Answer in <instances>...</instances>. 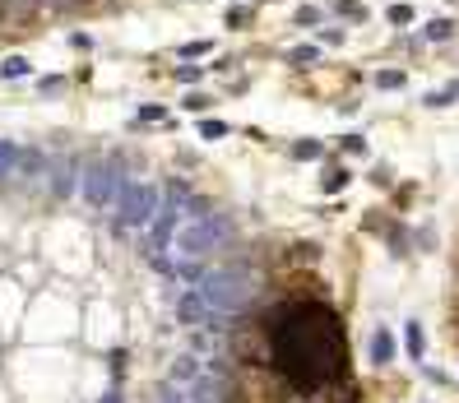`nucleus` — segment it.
I'll use <instances>...</instances> for the list:
<instances>
[{
	"label": "nucleus",
	"mask_w": 459,
	"mask_h": 403,
	"mask_svg": "<svg viewBox=\"0 0 459 403\" xmlns=\"http://www.w3.org/2000/svg\"><path fill=\"white\" fill-rule=\"evenodd\" d=\"M265 334H269V357H274L279 376L302 394L325 390L348 366L344 325H339V315L329 306L292 302L269 320Z\"/></svg>",
	"instance_id": "1"
},
{
	"label": "nucleus",
	"mask_w": 459,
	"mask_h": 403,
	"mask_svg": "<svg viewBox=\"0 0 459 403\" xmlns=\"http://www.w3.org/2000/svg\"><path fill=\"white\" fill-rule=\"evenodd\" d=\"M200 297L223 315H241L256 302V274L246 264H218L209 269V279L200 283Z\"/></svg>",
	"instance_id": "2"
},
{
	"label": "nucleus",
	"mask_w": 459,
	"mask_h": 403,
	"mask_svg": "<svg viewBox=\"0 0 459 403\" xmlns=\"http://www.w3.org/2000/svg\"><path fill=\"white\" fill-rule=\"evenodd\" d=\"M227 232H232V218L209 209L204 218H191L186 227H177V255L181 260H209L227 241Z\"/></svg>",
	"instance_id": "3"
},
{
	"label": "nucleus",
	"mask_w": 459,
	"mask_h": 403,
	"mask_svg": "<svg viewBox=\"0 0 459 403\" xmlns=\"http://www.w3.org/2000/svg\"><path fill=\"white\" fill-rule=\"evenodd\" d=\"M116 232L121 227H144L158 218V209H163V191L158 186H149V181H125L121 191H116Z\"/></svg>",
	"instance_id": "4"
},
{
	"label": "nucleus",
	"mask_w": 459,
	"mask_h": 403,
	"mask_svg": "<svg viewBox=\"0 0 459 403\" xmlns=\"http://www.w3.org/2000/svg\"><path fill=\"white\" fill-rule=\"evenodd\" d=\"M121 167H116V158H102V162H93V167H84V177H79V191H84V204L89 209H112L116 204V191H121Z\"/></svg>",
	"instance_id": "5"
},
{
	"label": "nucleus",
	"mask_w": 459,
	"mask_h": 403,
	"mask_svg": "<svg viewBox=\"0 0 459 403\" xmlns=\"http://www.w3.org/2000/svg\"><path fill=\"white\" fill-rule=\"evenodd\" d=\"M177 320L186 329H200V334H223V329H232V315L213 311V306L200 297V288H186L177 297Z\"/></svg>",
	"instance_id": "6"
},
{
	"label": "nucleus",
	"mask_w": 459,
	"mask_h": 403,
	"mask_svg": "<svg viewBox=\"0 0 459 403\" xmlns=\"http://www.w3.org/2000/svg\"><path fill=\"white\" fill-rule=\"evenodd\" d=\"M186 399L191 403H227V380L213 376V371H204L195 385H186Z\"/></svg>",
	"instance_id": "7"
},
{
	"label": "nucleus",
	"mask_w": 459,
	"mask_h": 403,
	"mask_svg": "<svg viewBox=\"0 0 459 403\" xmlns=\"http://www.w3.org/2000/svg\"><path fill=\"white\" fill-rule=\"evenodd\" d=\"M394 352H399V338H394V329H390V325H376V329H371V338H367V357L376 362V366H390Z\"/></svg>",
	"instance_id": "8"
},
{
	"label": "nucleus",
	"mask_w": 459,
	"mask_h": 403,
	"mask_svg": "<svg viewBox=\"0 0 459 403\" xmlns=\"http://www.w3.org/2000/svg\"><path fill=\"white\" fill-rule=\"evenodd\" d=\"M200 376H204V362L195 357V352H181V357L172 362V371H168V380L181 385V390H186V385H195Z\"/></svg>",
	"instance_id": "9"
},
{
	"label": "nucleus",
	"mask_w": 459,
	"mask_h": 403,
	"mask_svg": "<svg viewBox=\"0 0 459 403\" xmlns=\"http://www.w3.org/2000/svg\"><path fill=\"white\" fill-rule=\"evenodd\" d=\"M75 191V158H56V172H51V195H70Z\"/></svg>",
	"instance_id": "10"
},
{
	"label": "nucleus",
	"mask_w": 459,
	"mask_h": 403,
	"mask_svg": "<svg viewBox=\"0 0 459 403\" xmlns=\"http://www.w3.org/2000/svg\"><path fill=\"white\" fill-rule=\"evenodd\" d=\"M403 347H408V357H413V362H422V352H427V329L417 325V320H408V325H403Z\"/></svg>",
	"instance_id": "11"
},
{
	"label": "nucleus",
	"mask_w": 459,
	"mask_h": 403,
	"mask_svg": "<svg viewBox=\"0 0 459 403\" xmlns=\"http://www.w3.org/2000/svg\"><path fill=\"white\" fill-rule=\"evenodd\" d=\"M292 158H297V162H315V158H325V144H320V139H297V144H292Z\"/></svg>",
	"instance_id": "12"
},
{
	"label": "nucleus",
	"mask_w": 459,
	"mask_h": 403,
	"mask_svg": "<svg viewBox=\"0 0 459 403\" xmlns=\"http://www.w3.org/2000/svg\"><path fill=\"white\" fill-rule=\"evenodd\" d=\"M455 98H459V79L446 84V89H436V93H427V107H450Z\"/></svg>",
	"instance_id": "13"
},
{
	"label": "nucleus",
	"mask_w": 459,
	"mask_h": 403,
	"mask_svg": "<svg viewBox=\"0 0 459 403\" xmlns=\"http://www.w3.org/2000/svg\"><path fill=\"white\" fill-rule=\"evenodd\" d=\"M153 403H191V399H186V390H181V385L163 380V385H158V399H153Z\"/></svg>",
	"instance_id": "14"
},
{
	"label": "nucleus",
	"mask_w": 459,
	"mask_h": 403,
	"mask_svg": "<svg viewBox=\"0 0 459 403\" xmlns=\"http://www.w3.org/2000/svg\"><path fill=\"white\" fill-rule=\"evenodd\" d=\"M450 33H455V23H450V19H432V23H427V42H446Z\"/></svg>",
	"instance_id": "15"
},
{
	"label": "nucleus",
	"mask_w": 459,
	"mask_h": 403,
	"mask_svg": "<svg viewBox=\"0 0 459 403\" xmlns=\"http://www.w3.org/2000/svg\"><path fill=\"white\" fill-rule=\"evenodd\" d=\"M315 56H320V51H315L311 42H302V46H292V51H288L292 65H315Z\"/></svg>",
	"instance_id": "16"
},
{
	"label": "nucleus",
	"mask_w": 459,
	"mask_h": 403,
	"mask_svg": "<svg viewBox=\"0 0 459 403\" xmlns=\"http://www.w3.org/2000/svg\"><path fill=\"white\" fill-rule=\"evenodd\" d=\"M348 181H353V172H348V167H334V172H329V177H325V191L334 195V191H344Z\"/></svg>",
	"instance_id": "17"
},
{
	"label": "nucleus",
	"mask_w": 459,
	"mask_h": 403,
	"mask_svg": "<svg viewBox=\"0 0 459 403\" xmlns=\"http://www.w3.org/2000/svg\"><path fill=\"white\" fill-rule=\"evenodd\" d=\"M0 75H5V79H23V75H28V60H23V56H10L5 65H0Z\"/></svg>",
	"instance_id": "18"
},
{
	"label": "nucleus",
	"mask_w": 459,
	"mask_h": 403,
	"mask_svg": "<svg viewBox=\"0 0 459 403\" xmlns=\"http://www.w3.org/2000/svg\"><path fill=\"white\" fill-rule=\"evenodd\" d=\"M376 84H381V89H403V75H399V70H381Z\"/></svg>",
	"instance_id": "19"
},
{
	"label": "nucleus",
	"mask_w": 459,
	"mask_h": 403,
	"mask_svg": "<svg viewBox=\"0 0 459 403\" xmlns=\"http://www.w3.org/2000/svg\"><path fill=\"white\" fill-rule=\"evenodd\" d=\"M297 23H302V28H315V23H320V10H315V5H302V10H297Z\"/></svg>",
	"instance_id": "20"
},
{
	"label": "nucleus",
	"mask_w": 459,
	"mask_h": 403,
	"mask_svg": "<svg viewBox=\"0 0 459 403\" xmlns=\"http://www.w3.org/2000/svg\"><path fill=\"white\" fill-rule=\"evenodd\" d=\"M14 158H19V153H14V144H5V139H0V177L14 167Z\"/></svg>",
	"instance_id": "21"
},
{
	"label": "nucleus",
	"mask_w": 459,
	"mask_h": 403,
	"mask_svg": "<svg viewBox=\"0 0 459 403\" xmlns=\"http://www.w3.org/2000/svg\"><path fill=\"white\" fill-rule=\"evenodd\" d=\"M200 75H204V65H181V70H177L181 84H200Z\"/></svg>",
	"instance_id": "22"
},
{
	"label": "nucleus",
	"mask_w": 459,
	"mask_h": 403,
	"mask_svg": "<svg viewBox=\"0 0 459 403\" xmlns=\"http://www.w3.org/2000/svg\"><path fill=\"white\" fill-rule=\"evenodd\" d=\"M200 134H204V139H223L227 125H223V121H204V125H200Z\"/></svg>",
	"instance_id": "23"
},
{
	"label": "nucleus",
	"mask_w": 459,
	"mask_h": 403,
	"mask_svg": "<svg viewBox=\"0 0 459 403\" xmlns=\"http://www.w3.org/2000/svg\"><path fill=\"white\" fill-rule=\"evenodd\" d=\"M339 14H344V19H353V23L367 19V10H362V5H353V0H348V5H339Z\"/></svg>",
	"instance_id": "24"
},
{
	"label": "nucleus",
	"mask_w": 459,
	"mask_h": 403,
	"mask_svg": "<svg viewBox=\"0 0 459 403\" xmlns=\"http://www.w3.org/2000/svg\"><path fill=\"white\" fill-rule=\"evenodd\" d=\"M344 148L348 153H367V139L362 134H344Z\"/></svg>",
	"instance_id": "25"
},
{
	"label": "nucleus",
	"mask_w": 459,
	"mask_h": 403,
	"mask_svg": "<svg viewBox=\"0 0 459 403\" xmlns=\"http://www.w3.org/2000/svg\"><path fill=\"white\" fill-rule=\"evenodd\" d=\"M181 107H186V112H204V107H209V98H204V93H191Z\"/></svg>",
	"instance_id": "26"
},
{
	"label": "nucleus",
	"mask_w": 459,
	"mask_h": 403,
	"mask_svg": "<svg viewBox=\"0 0 459 403\" xmlns=\"http://www.w3.org/2000/svg\"><path fill=\"white\" fill-rule=\"evenodd\" d=\"M390 19L394 23H408V19H413V10H408V5H390Z\"/></svg>",
	"instance_id": "27"
},
{
	"label": "nucleus",
	"mask_w": 459,
	"mask_h": 403,
	"mask_svg": "<svg viewBox=\"0 0 459 403\" xmlns=\"http://www.w3.org/2000/svg\"><path fill=\"white\" fill-rule=\"evenodd\" d=\"M204 51H209V42H186L181 46V56H204Z\"/></svg>",
	"instance_id": "28"
},
{
	"label": "nucleus",
	"mask_w": 459,
	"mask_h": 403,
	"mask_svg": "<svg viewBox=\"0 0 459 403\" xmlns=\"http://www.w3.org/2000/svg\"><path fill=\"white\" fill-rule=\"evenodd\" d=\"M163 116H168L163 107H144V112H139V121H163Z\"/></svg>",
	"instance_id": "29"
},
{
	"label": "nucleus",
	"mask_w": 459,
	"mask_h": 403,
	"mask_svg": "<svg viewBox=\"0 0 459 403\" xmlns=\"http://www.w3.org/2000/svg\"><path fill=\"white\" fill-rule=\"evenodd\" d=\"M112 376H125V352H112Z\"/></svg>",
	"instance_id": "30"
},
{
	"label": "nucleus",
	"mask_w": 459,
	"mask_h": 403,
	"mask_svg": "<svg viewBox=\"0 0 459 403\" xmlns=\"http://www.w3.org/2000/svg\"><path fill=\"white\" fill-rule=\"evenodd\" d=\"M102 403H125V399H121V390H107V394H102Z\"/></svg>",
	"instance_id": "31"
}]
</instances>
